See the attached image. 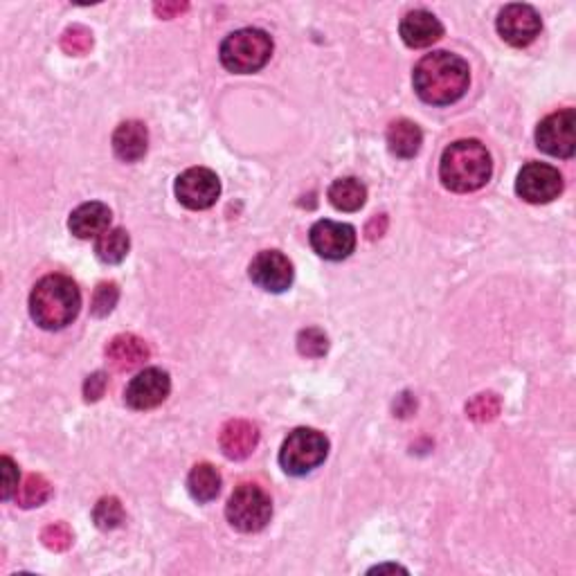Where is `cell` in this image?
Here are the masks:
<instances>
[{"label":"cell","instance_id":"cell-1","mask_svg":"<svg viewBox=\"0 0 576 576\" xmlns=\"http://www.w3.org/2000/svg\"><path fill=\"white\" fill-rule=\"evenodd\" d=\"M412 84L426 104L448 106L462 99L471 84V70L459 54L439 50L414 66Z\"/></svg>","mask_w":576,"mask_h":576},{"label":"cell","instance_id":"cell-2","mask_svg":"<svg viewBox=\"0 0 576 576\" xmlns=\"http://www.w3.org/2000/svg\"><path fill=\"white\" fill-rule=\"evenodd\" d=\"M493 174L491 153L480 140H457L441 153L439 178L450 192L468 194L489 183Z\"/></svg>","mask_w":576,"mask_h":576},{"label":"cell","instance_id":"cell-3","mask_svg":"<svg viewBox=\"0 0 576 576\" xmlns=\"http://www.w3.org/2000/svg\"><path fill=\"white\" fill-rule=\"evenodd\" d=\"M81 293L66 275H48L36 282L30 295L32 320L45 331H59L77 318Z\"/></svg>","mask_w":576,"mask_h":576},{"label":"cell","instance_id":"cell-4","mask_svg":"<svg viewBox=\"0 0 576 576\" xmlns=\"http://www.w3.org/2000/svg\"><path fill=\"white\" fill-rule=\"evenodd\" d=\"M273 54V39L257 27H243L228 34L221 43L219 57L225 70L234 75H250L266 66Z\"/></svg>","mask_w":576,"mask_h":576},{"label":"cell","instance_id":"cell-5","mask_svg":"<svg viewBox=\"0 0 576 576\" xmlns=\"http://www.w3.org/2000/svg\"><path fill=\"white\" fill-rule=\"evenodd\" d=\"M329 455V439L315 428H297L284 439L279 464L288 475H306L318 468Z\"/></svg>","mask_w":576,"mask_h":576},{"label":"cell","instance_id":"cell-6","mask_svg":"<svg viewBox=\"0 0 576 576\" xmlns=\"http://www.w3.org/2000/svg\"><path fill=\"white\" fill-rule=\"evenodd\" d=\"M225 516L234 527L243 534H255L264 529L270 516H273V502L268 493L257 484H239L232 491L228 504H225Z\"/></svg>","mask_w":576,"mask_h":576},{"label":"cell","instance_id":"cell-7","mask_svg":"<svg viewBox=\"0 0 576 576\" xmlns=\"http://www.w3.org/2000/svg\"><path fill=\"white\" fill-rule=\"evenodd\" d=\"M516 192L531 205L552 203L563 192L561 171L545 162H527L516 178Z\"/></svg>","mask_w":576,"mask_h":576},{"label":"cell","instance_id":"cell-8","mask_svg":"<svg viewBox=\"0 0 576 576\" xmlns=\"http://www.w3.org/2000/svg\"><path fill=\"white\" fill-rule=\"evenodd\" d=\"M574 126H576L574 108H565V111L547 115L536 129L538 149L549 153V156H554V158H565V160L572 158L574 147H576Z\"/></svg>","mask_w":576,"mask_h":576},{"label":"cell","instance_id":"cell-9","mask_svg":"<svg viewBox=\"0 0 576 576\" xmlns=\"http://www.w3.org/2000/svg\"><path fill=\"white\" fill-rule=\"evenodd\" d=\"M174 192L189 210H207L221 194V180L212 169L192 167L176 178Z\"/></svg>","mask_w":576,"mask_h":576},{"label":"cell","instance_id":"cell-10","mask_svg":"<svg viewBox=\"0 0 576 576\" xmlns=\"http://www.w3.org/2000/svg\"><path fill=\"white\" fill-rule=\"evenodd\" d=\"M495 25H498V34L513 48H527L543 30V21H540L536 9L522 3L504 7Z\"/></svg>","mask_w":576,"mask_h":576},{"label":"cell","instance_id":"cell-11","mask_svg":"<svg viewBox=\"0 0 576 576\" xmlns=\"http://www.w3.org/2000/svg\"><path fill=\"white\" fill-rule=\"evenodd\" d=\"M311 248L318 252L322 259L342 261L347 259L356 248V230L349 223H338L322 219L313 223L309 232Z\"/></svg>","mask_w":576,"mask_h":576},{"label":"cell","instance_id":"cell-12","mask_svg":"<svg viewBox=\"0 0 576 576\" xmlns=\"http://www.w3.org/2000/svg\"><path fill=\"white\" fill-rule=\"evenodd\" d=\"M248 275L252 284H257L261 291L284 293L293 284V264L279 250H261L259 255L250 261Z\"/></svg>","mask_w":576,"mask_h":576},{"label":"cell","instance_id":"cell-13","mask_svg":"<svg viewBox=\"0 0 576 576\" xmlns=\"http://www.w3.org/2000/svg\"><path fill=\"white\" fill-rule=\"evenodd\" d=\"M171 392L169 374L160 367H147L131 378L124 392V401L133 410H153L167 399Z\"/></svg>","mask_w":576,"mask_h":576},{"label":"cell","instance_id":"cell-14","mask_svg":"<svg viewBox=\"0 0 576 576\" xmlns=\"http://www.w3.org/2000/svg\"><path fill=\"white\" fill-rule=\"evenodd\" d=\"M399 34L408 48H428V45L437 43L444 36V25L439 23L435 14L426 12V9H414L403 16L399 25Z\"/></svg>","mask_w":576,"mask_h":576},{"label":"cell","instance_id":"cell-15","mask_svg":"<svg viewBox=\"0 0 576 576\" xmlns=\"http://www.w3.org/2000/svg\"><path fill=\"white\" fill-rule=\"evenodd\" d=\"M151 356V349L142 338L133 333H120L106 347V358L117 372H131V369L144 365Z\"/></svg>","mask_w":576,"mask_h":576},{"label":"cell","instance_id":"cell-16","mask_svg":"<svg viewBox=\"0 0 576 576\" xmlns=\"http://www.w3.org/2000/svg\"><path fill=\"white\" fill-rule=\"evenodd\" d=\"M219 444L228 459H246L259 444V430L246 419H232L221 428Z\"/></svg>","mask_w":576,"mask_h":576},{"label":"cell","instance_id":"cell-17","mask_svg":"<svg viewBox=\"0 0 576 576\" xmlns=\"http://www.w3.org/2000/svg\"><path fill=\"white\" fill-rule=\"evenodd\" d=\"M113 214L108 210V205L93 201V203H84L79 205L75 212L70 214L68 219V228L79 239H90V237H99L108 230L111 225Z\"/></svg>","mask_w":576,"mask_h":576},{"label":"cell","instance_id":"cell-18","mask_svg":"<svg viewBox=\"0 0 576 576\" xmlns=\"http://www.w3.org/2000/svg\"><path fill=\"white\" fill-rule=\"evenodd\" d=\"M149 149V131L138 120L122 122L113 133V151L122 162H138Z\"/></svg>","mask_w":576,"mask_h":576},{"label":"cell","instance_id":"cell-19","mask_svg":"<svg viewBox=\"0 0 576 576\" xmlns=\"http://www.w3.org/2000/svg\"><path fill=\"white\" fill-rule=\"evenodd\" d=\"M423 133L419 124L412 120H394L387 126V149H390L396 158H414L421 149Z\"/></svg>","mask_w":576,"mask_h":576},{"label":"cell","instance_id":"cell-20","mask_svg":"<svg viewBox=\"0 0 576 576\" xmlns=\"http://www.w3.org/2000/svg\"><path fill=\"white\" fill-rule=\"evenodd\" d=\"M329 201L340 212H358L367 201V187L358 178H340L329 187Z\"/></svg>","mask_w":576,"mask_h":576},{"label":"cell","instance_id":"cell-21","mask_svg":"<svg viewBox=\"0 0 576 576\" xmlns=\"http://www.w3.org/2000/svg\"><path fill=\"white\" fill-rule=\"evenodd\" d=\"M187 489L196 502H212L221 491V473L207 462L196 464L187 477Z\"/></svg>","mask_w":576,"mask_h":576},{"label":"cell","instance_id":"cell-22","mask_svg":"<svg viewBox=\"0 0 576 576\" xmlns=\"http://www.w3.org/2000/svg\"><path fill=\"white\" fill-rule=\"evenodd\" d=\"M129 248L131 239L124 228L106 230L104 234H99L95 241V255L99 261H104V264H120V261H124V257L129 255Z\"/></svg>","mask_w":576,"mask_h":576},{"label":"cell","instance_id":"cell-23","mask_svg":"<svg viewBox=\"0 0 576 576\" xmlns=\"http://www.w3.org/2000/svg\"><path fill=\"white\" fill-rule=\"evenodd\" d=\"M50 495H52L50 482L45 480L43 475L32 473L25 477L23 484H18L16 504L23 509H34V507H41L43 502H48Z\"/></svg>","mask_w":576,"mask_h":576},{"label":"cell","instance_id":"cell-24","mask_svg":"<svg viewBox=\"0 0 576 576\" xmlns=\"http://www.w3.org/2000/svg\"><path fill=\"white\" fill-rule=\"evenodd\" d=\"M500 410H502V401H500V396L493 394V392L477 394V396H473L471 401L466 403L468 419H473L477 423L493 421L500 414Z\"/></svg>","mask_w":576,"mask_h":576},{"label":"cell","instance_id":"cell-25","mask_svg":"<svg viewBox=\"0 0 576 576\" xmlns=\"http://www.w3.org/2000/svg\"><path fill=\"white\" fill-rule=\"evenodd\" d=\"M93 520L99 529L104 531H111L117 529L124 522V507L122 502L113 498V495H108V498H102L93 509Z\"/></svg>","mask_w":576,"mask_h":576},{"label":"cell","instance_id":"cell-26","mask_svg":"<svg viewBox=\"0 0 576 576\" xmlns=\"http://www.w3.org/2000/svg\"><path fill=\"white\" fill-rule=\"evenodd\" d=\"M61 50L72 57H84L93 48V32L84 25H70L66 32L61 34Z\"/></svg>","mask_w":576,"mask_h":576},{"label":"cell","instance_id":"cell-27","mask_svg":"<svg viewBox=\"0 0 576 576\" xmlns=\"http://www.w3.org/2000/svg\"><path fill=\"white\" fill-rule=\"evenodd\" d=\"M117 300H120V288H117V284L99 282L93 293V302H90V313H93L95 318H106V315L115 309Z\"/></svg>","mask_w":576,"mask_h":576},{"label":"cell","instance_id":"cell-28","mask_svg":"<svg viewBox=\"0 0 576 576\" xmlns=\"http://www.w3.org/2000/svg\"><path fill=\"white\" fill-rule=\"evenodd\" d=\"M327 349H329V338L324 336V331L318 327L304 329L300 331V336H297V351H300V354L306 358H320L327 354Z\"/></svg>","mask_w":576,"mask_h":576},{"label":"cell","instance_id":"cell-29","mask_svg":"<svg viewBox=\"0 0 576 576\" xmlns=\"http://www.w3.org/2000/svg\"><path fill=\"white\" fill-rule=\"evenodd\" d=\"M41 540L52 552H66L72 545V531L66 522H52V525L41 531Z\"/></svg>","mask_w":576,"mask_h":576},{"label":"cell","instance_id":"cell-30","mask_svg":"<svg viewBox=\"0 0 576 576\" xmlns=\"http://www.w3.org/2000/svg\"><path fill=\"white\" fill-rule=\"evenodd\" d=\"M0 473H3V486H0V498L9 500L18 491V466L12 457L0 459Z\"/></svg>","mask_w":576,"mask_h":576},{"label":"cell","instance_id":"cell-31","mask_svg":"<svg viewBox=\"0 0 576 576\" xmlns=\"http://www.w3.org/2000/svg\"><path fill=\"white\" fill-rule=\"evenodd\" d=\"M106 387H108V378L104 372H95V374H90L86 378V383H84V399L88 403H95L99 401L104 396L106 392Z\"/></svg>","mask_w":576,"mask_h":576},{"label":"cell","instance_id":"cell-32","mask_svg":"<svg viewBox=\"0 0 576 576\" xmlns=\"http://www.w3.org/2000/svg\"><path fill=\"white\" fill-rule=\"evenodd\" d=\"M187 3H156L153 5V12H156L158 18H174L178 14L187 12Z\"/></svg>","mask_w":576,"mask_h":576},{"label":"cell","instance_id":"cell-33","mask_svg":"<svg viewBox=\"0 0 576 576\" xmlns=\"http://www.w3.org/2000/svg\"><path fill=\"white\" fill-rule=\"evenodd\" d=\"M383 216V214H381ZM381 216H374L372 221H369V225H367V237L369 239H376V237H381V234L385 232V228H387V219L378 225V221H381Z\"/></svg>","mask_w":576,"mask_h":576}]
</instances>
